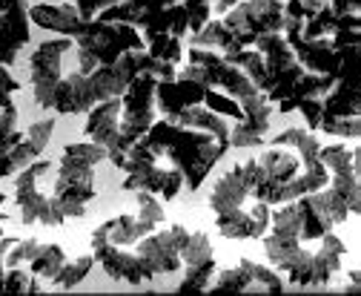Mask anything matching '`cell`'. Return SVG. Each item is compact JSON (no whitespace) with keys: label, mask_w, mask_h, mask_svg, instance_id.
I'll return each instance as SVG.
<instances>
[{"label":"cell","mask_w":361,"mask_h":296,"mask_svg":"<svg viewBox=\"0 0 361 296\" xmlns=\"http://www.w3.org/2000/svg\"><path fill=\"white\" fill-rule=\"evenodd\" d=\"M178 75L230 93L244 107V121L233 124V136H230V144L235 150H250V147H261L264 144L269 124H273V104H269L267 93L255 87L252 78L244 69L227 64L224 55L215 52V49L190 47L187 64L178 69Z\"/></svg>","instance_id":"obj_1"},{"label":"cell","mask_w":361,"mask_h":296,"mask_svg":"<svg viewBox=\"0 0 361 296\" xmlns=\"http://www.w3.org/2000/svg\"><path fill=\"white\" fill-rule=\"evenodd\" d=\"M141 141L158 158H166L172 167L184 173L187 190H198L212 173V167L227 155V150H233L230 141L207 130H198V126H184L172 118H155V124Z\"/></svg>","instance_id":"obj_2"},{"label":"cell","mask_w":361,"mask_h":296,"mask_svg":"<svg viewBox=\"0 0 361 296\" xmlns=\"http://www.w3.org/2000/svg\"><path fill=\"white\" fill-rule=\"evenodd\" d=\"M252 47L264 55L267 98L273 107H279L281 115L293 112L301 98H324L333 90L336 78L304 69L290 47V40L284 37V32H267L255 37Z\"/></svg>","instance_id":"obj_3"},{"label":"cell","mask_w":361,"mask_h":296,"mask_svg":"<svg viewBox=\"0 0 361 296\" xmlns=\"http://www.w3.org/2000/svg\"><path fill=\"white\" fill-rule=\"evenodd\" d=\"M284 20H287V9L281 0H241L224 18L218 20L209 18L207 26L190 37V44L227 55L252 47L255 37L267 32H284Z\"/></svg>","instance_id":"obj_4"},{"label":"cell","mask_w":361,"mask_h":296,"mask_svg":"<svg viewBox=\"0 0 361 296\" xmlns=\"http://www.w3.org/2000/svg\"><path fill=\"white\" fill-rule=\"evenodd\" d=\"M109 161L106 147L95 141L66 144L52 170V201L63 219H83L95 199V167Z\"/></svg>","instance_id":"obj_5"},{"label":"cell","mask_w":361,"mask_h":296,"mask_svg":"<svg viewBox=\"0 0 361 296\" xmlns=\"http://www.w3.org/2000/svg\"><path fill=\"white\" fill-rule=\"evenodd\" d=\"M115 167L126 173L123 179V190L135 193V190H147L161 196L164 201H172L180 190H184V173L172 164H161L158 155L138 138L135 144H129L123 153H118L115 158H109Z\"/></svg>","instance_id":"obj_6"},{"label":"cell","mask_w":361,"mask_h":296,"mask_svg":"<svg viewBox=\"0 0 361 296\" xmlns=\"http://www.w3.org/2000/svg\"><path fill=\"white\" fill-rule=\"evenodd\" d=\"M101 20H121L138 26L144 40L169 32L184 40L190 35V15L180 0H123L98 15Z\"/></svg>","instance_id":"obj_7"},{"label":"cell","mask_w":361,"mask_h":296,"mask_svg":"<svg viewBox=\"0 0 361 296\" xmlns=\"http://www.w3.org/2000/svg\"><path fill=\"white\" fill-rule=\"evenodd\" d=\"M190 239V227H184L180 222L158 227L152 233H147L144 239H138L129 250L135 259V273H138V285H147L158 276L175 273L184 265V247Z\"/></svg>","instance_id":"obj_8"},{"label":"cell","mask_w":361,"mask_h":296,"mask_svg":"<svg viewBox=\"0 0 361 296\" xmlns=\"http://www.w3.org/2000/svg\"><path fill=\"white\" fill-rule=\"evenodd\" d=\"M55 170L49 158H35L29 167L15 179V201L20 210V225H43V227H61L66 219L58 213L52 201V187L47 190V182Z\"/></svg>","instance_id":"obj_9"},{"label":"cell","mask_w":361,"mask_h":296,"mask_svg":"<svg viewBox=\"0 0 361 296\" xmlns=\"http://www.w3.org/2000/svg\"><path fill=\"white\" fill-rule=\"evenodd\" d=\"M158 81L161 78L155 72H138L129 81L126 93L121 95V144L115 153H109V158L149 133V126L158 118Z\"/></svg>","instance_id":"obj_10"},{"label":"cell","mask_w":361,"mask_h":296,"mask_svg":"<svg viewBox=\"0 0 361 296\" xmlns=\"http://www.w3.org/2000/svg\"><path fill=\"white\" fill-rule=\"evenodd\" d=\"M75 47L89 52V55H95L98 64H115L126 52L147 49V40H144L141 29L132 26V23L92 18V20H86L83 32L75 37Z\"/></svg>","instance_id":"obj_11"},{"label":"cell","mask_w":361,"mask_h":296,"mask_svg":"<svg viewBox=\"0 0 361 296\" xmlns=\"http://www.w3.org/2000/svg\"><path fill=\"white\" fill-rule=\"evenodd\" d=\"M252 167V199L267 201L269 207L281 204V196L290 182L301 173V155L290 147H273L250 158Z\"/></svg>","instance_id":"obj_12"},{"label":"cell","mask_w":361,"mask_h":296,"mask_svg":"<svg viewBox=\"0 0 361 296\" xmlns=\"http://www.w3.org/2000/svg\"><path fill=\"white\" fill-rule=\"evenodd\" d=\"M164 222H166V213H164V204L158 201V196L147 193V190H135V213H121L115 219H106L92 233L104 236L106 242H115L121 247H132L147 233L164 227Z\"/></svg>","instance_id":"obj_13"},{"label":"cell","mask_w":361,"mask_h":296,"mask_svg":"<svg viewBox=\"0 0 361 296\" xmlns=\"http://www.w3.org/2000/svg\"><path fill=\"white\" fill-rule=\"evenodd\" d=\"M69 49H75V37L61 35L52 40H43L29 58L32 95L40 109H52V104H55V90L63 78V58Z\"/></svg>","instance_id":"obj_14"},{"label":"cell","mask_w":361,"mask_h":296,"mask_svg":"<svg viewBox=\"0 0 361 296\" xmlns=\"http://www.w3.org/2000/svg\"><path fill=\"white\" fill-rule=\"evenodd\" d=\"M284 279L276 268H267L252 259H241L233 268L215 271L209 282V293H284Z\"/></svg>","instance_id":"obj_15"},{"label":"cell","mask_w":361,"mask_h":296,"mask_svg":"<svg viewBox=\"0 0 361 296\" xmlns=\"http://www.w3.org/2000/svg\"><path fill=\"white\" fill-rule=\"evenodd\" d=\"M66 262V250L58 242H40V239H15L9 253H6V265L15 268H29L35 276L43 282H52L55 273ZM6 271V268H4Z\"/></svg>","instance_id":"obj_16"},{"label":"cell","mask_w":361,"mask_h":296,"mask_svg":"<svg viewBox=\"0 0 361 296\" xmlns=\"http://www.w3.org/2000/svg\"><path fill=\"white\" fill-rule=\"evenodd\" d=\"M215 276V250L204 230H190L187 247H184V273L178 282V293H195L207 290Z\"/></svg>","instance_id":"obj_17"},{"label":"cell","mask_w":361,"mask_h":296,"mask_svg":"<svg viewBox=\"0 0 361 296\" xmlns=\"http://www.w3.org/2000/svg\"><path fill=\"white\" fill-rule=\"evenodd\" d=\"M52 133H55V118L52 115H43L40 121H35L12 150L0 153V179L18 176L23 167H29L35 158H40L43 153H47L49 141H52Z\"/></svg>","instance_id":"obj_18"},{"label":"cell","mask_w":361,"mask_h":296,"mask_svg":"<svg viewBox=\"0 0 361 296\" xmlns=\"http://www.w3.org/2000/svg\"><path fill=\"white\" fill-rule=\"evenodd\" d=\"M32 37V18L26 0H0V64L12 66Z\"/></svg>","instance_id":"obj_19"},{"label":"cell","mask_w":361,"mask_h":296,"mask_svg":"<svg viewBox=\"0 0 361 296\" xmlns=\"http://www.w3.org/2000/svg\"><path fill=\"white\" fill-rule=\"evenodd\" d=\"M269 204L250 199L244 207H235L230 213L215 216V230L224 239H261L269 230Z\"/></svg>","instance_id":"obj_20"},{"label":"cell","mask_w":361,"mask_h":296,"mask_svg":"<svg viewBox=\"0 0 361 296\" xmlns=\"http://www.w3.org/2000/svg\"><path fill=\"white\" fill-rule=\"evenodd\" d=\"M250 199H252V167L247 158L241 164H233L230 170L215 182V187L209 193V210L215 216L230 213L235 207H244Z\"/></svg>","instance_id":"obj_21"},{"label":"cell","mask_w":361,"mask_h":296,"mask_svg":"<svg viewBox=\"0 0 361 296\" xmlns=\"http://www.w3.org/2000/svg\"><path fill=\"white\" fill-rule=\"evenodd\" d=\"M207 83L201 81H192V78H166V81H158V112L164 118H172L178 115L180 109H187V107H195V104H204L207 98Z\"/></svg>","instance_id":"obj_22"},{"label":"cell","mask_w":361,"mask_h":296,"mask_svg":"<svg viewBox=\"0 0 361 296\" xmlns=\"http://www.w3.org/2000/svg\"><path fill=\"white\" fill-rule=\"evenodd\" d=\"M83 133L89 141L106 147V153H115L121 144V98L101 101L89 109Z\"/></svg>","instance_id":"obj_23"},{"label":"cell","mask_w":361,"mask_h":296,"mask_svg":"<svg viewBox=\"0 0 361 296\" xmlns=\"http://www.w3.org/2000/svg\"><path fill=\"white\" fill-rule=\"evenodd\" d=\"M347 253V244L333 230L319 239V250H312V262L307 271L304 288H327L330 279L341 271V256Z\"/></svg>","instance_id":"obj_24"},{"label":"cell","mask_w":361,"mask_h":296,"mask_svg":"<svg viewBox=\"0 0 361 296\" xmlns=\"http://www.w3.org/2000/svg\"><path fill=\"white\" fill-rule=\"evenodd\" d=\"M29 18L35 26L55 35H66V37H78L86 26V18L75 4H37V6H29Z\"/></svg>","instance_id":"obj_25"},{"label":"cell","mask_w":361,"mask_h":296,"mask_svg":"<svg viewBox=\"0 0 361 296\" xmlns=\"http://www.w3.org/2000/svg\"><path fill=\"white\" fill-rule=\"evenodd\" d=\"M324 118H344V115H361V83H333V90L322 98Z\"/></svg>","instance_id":"obj_26"},{"label":"cell","mask_w":361,"mask_h":296,"mask_svg":"<svg viewBox=\"0 0 361 296\" xmlns=\"http://www.w3.org/2000/svg\"><path fill=\"white\" fill-rule=\"evenodd\" d=\"M172 121L184 124V126H198V130H207V133H212V136H218V138H224V141H230V136H233L230 121L224 118V115H218V112H212V109H207L204 104H195V107L180 109L178 115H172ZM230 147H233V144H230Z\"/></svg>","instance_id":"obj_27"},{"label":"cell","mask_w":361,"mask_h":296,"mask_svg":"<svg viewBox=\"0 0 361 296\" xmlns=\"http://www.w3.org/2000/svg\"><path fill=\"white\" fill-rule=\"evenodd\" d=\"M95 253H83V256H78V259H66L63 262V268L55 273V279L49 282L52 288H61V290H72V288H78L86 276H89V271L95 268Z\"/></svg>","instance_id":"obj_28"},{"label":"cell","mask_w":361,"mask_h":296,"mask_svg":"<svg viewBox=\"0 0 361 296\" xmlns=\"http://www.w3.org/2000/svg\"><path fill=\"white\" fill-rule=\"evenodd\" d=\"M330 37L336 47H361V12L336 15V29Z\"/></svg>","instance_id":"obj_29"},{"label":"cell","mask_w":361,"mask_h":296,"mask_svg":"<svg viewBox=\"0 0 361 296\" xmlns=\"http://www.w3.org/2000/svg\"><path fill=\"white\" fill-rule=\"evenodd\" d=\"M147 52L158 61H166V64H180V55H184V47H180V37L169 35V32H161L155 37L147 40Z\"/></svg>","instance_id":"obj_30"},{"label":"cell","mask_w":361,"mask_h":296,"mask_svg":"<svg viewBox=\"0 0 361 296\" xmlns=\"http://www.w3.org/2000/svg\"><path fill=\"white\" fill-rule=\"evenodd\" d=\"M204 107L224 115L227 121H244V107L230 95V93H224L218 87H209L207 90V98H204Z\"/></svg>","instance_id":"obj_31"},{"label":"cell","mask_w":361,"mask_h":296,"mask_svg":"<svg viewBox=\"0 0 361 296\" xmlns=\"http://www.w3.org/2000/svg\"><path fill=\"white\" fill-rule=\"evenodd\" d=\"M18 118H20V112H18L15 101H9V104L0 107V153L12 150V147L23 138L20 130H18Z\"/></svg>","instance_id":"obj_32"},{"label":"cell","mask_w":361,"mask_h":296,"mask_svg":"<svg viewBox=\"0 0 361 296\" xmlns=\"http://www.w3.org/2000/svg\"><path fill=\"white\" fill-rule=\"evenodd\" d=\"M322 133L338 136V138H361V115H344V118H324Z\"/></svg>","instance_id":"obj_33"},{"label":"cell","mask_w":361,"mask_h":296,"mask_svg":"<svg viewBox=\"0 0 361 296\" xmlns=\"http://www.w3.org/2000/svg\"><path fill=\"white\" fill-rule=\"evenodd\" d=\"M190 15V35L201 32L207 26V20L212 18V0H180Z\"/></svg>","instance_id":"obj_34"},{"label":"cell","mask_w":361,"mask_h":296,"mask_svg":"<svg viewBox=\"0 0 361 296\" xmlns=\"http://www.w3.org/2000/svg\"><path fill=\"white\" fill-rule=\"evenodd\" d=\"M327 4H330V0H287L284 9H287V15H293V18L310 20V18L319 15V12H322Z\"/></svg>","instance_id":"obj_35"},{"label":"cell","mask_w":361,"mask_h":296,"mask_svg":"<svg viewBox=\"0 0 361 296\" xmlns=\"http://www.w3.org/2000/svg\"><path fill=\"white\" fill-rule=\"evenodd\" d=\"M295 109L304 115L310 130H322V115H324V107H322V98H301L295 104Z\"/></svg>","instance_id":"obj_36"},{"label":"cell","mask_w":361,"mask_h":296,"mask_svg":"<svg viewBox=\"0 0 361 296\" xmlns=\"http://www.w3.org/2000/svg\"><path fill=\"white\" fill-rule=\"evenodd\" d=\"M20 90V83H18V78L9 72V66H4L0 64V107L4 104H9L12 98H15V93Z\"/></svg>","instance_id":"obj_37"},{"label":"cell","mask_w":361,"mask_h":296,"mask_svg":"<svg viewBox=\"0 0 361 296\" xmlns=\"http://www.w3.org/2000/svg\"><path fill=\"white\" fill-rule=\"evenodd\" d=\"M115 4H123V0H75V6L80 9V15L86 18V20H92V18H98L104 9H109V6H115Z\"/></svg>","instance_id":"obj_38"},{"label":"cell","mask_w":361,"mask_h":296,"mask_svg":"<svg viewBox=\"0 0 361 296\" xmlns=\"http://www.w3.org/2000/svg\"><path fill=\"white\" fill-rule=\"evenodd\" d=\"M330 9L336 15H347V12H361V0H330Z\"/></svg>","instance_id":"obj_39"},{"label":"cell","mask_w":361,"mask_h":296,"mask_svg":"<svg viewBox=\"0 0 361 296\" xmlns=\"http://www.w3.org/2000/svg\"><path fill=\"white\" fill-rule=\"evenodd\" d=\"M12 236H0V290H4V268H6V253L12 247Z\"/></svg>","instance_id":"obj_40"},{"label":"cell","mask_w":361,"mask_h":296,"mask_svg":"<svg viewBox=\"0 0 361 296\" xmlns=\"http://www.w3.org/2000/svg\"><path fill=\"white\" fill-rule=\"evenodd\" d=\"M347 290L350 293H361V268H353L347 273Z\"/></svg>","instance_id":"obj_41"},{"label":"cell","mask_w":361,"mask_h":296,"mask_svg":"<svg viewBox=\"0 0 361 296\" xmlns=\"http://www.w3.org/2000/svg\"><path fill=\"white\" fill-rule=\"evenodd\" d=\"M353 170H355V176H358V182H361V147L353 150Z\"/></svg>","instance_id":"obj_42"},{"label":"cell","mask_w":361,"mask_h":296,"mask_svg":"<svg viewBox=\"0 0 361 296\" xmlns=\"http://www.w3.org/2000/svg\"><path fill=\"white\" fill-rule=\"evenodd\" d=\"M4 222H6V216H4V213H0V236H4Z\"/></svg>","instance_id":"obj_43"},{"label":"cell","mask_w":361,"mask_h":296,"mask_svg":"<svg viewBox=\"0 0 361 296\" xmlns=\"http://www.w3.org/2000/svg\"><path fill=\"white\" fill-rule=\"evenodd\" d=\"M4 201H6V196H4V193H0V207H4Z\"/></svg>","instance_id":"obj_44"}]
</instances>
